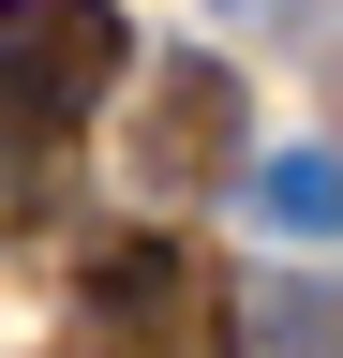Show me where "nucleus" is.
Returning a JSON list of instances; mask_svg holds the SVG:
<instances>
[{
	"label": "nucleus",
	"instance_id": "f257e3e1",
	"mask_svg": "<svg viewBox=\"0 0 343 358\" xmlns=\"http://www.w3.org/2000/svg\"><path fill=\"white\" fill-rule=\"evenodd\" d=\"M119 90V0H0V120L60 134Z\"/></svg>",
	"mask_w": 343,
	"mask_h": 358
},
{
	"label": "nucleus",
	"instance_id": "f03ea898",
	"mask_svg": "<svg viewBox=\"0 0 343 358\" xmlns=\"http://www.w3.org/2000/svg\"><path fill=\"white\" fill-rule=\"evenodd\" d=\"M75 329H90L105 358H194V268H180V239H119V254H90Z\"/></svg>",
	"mask_w": 343,
	"mask_h": 358
},
{
	"label": "nucleus",
	"instance_id": "7ed1b4c3",
	"mask_svg": "<svg viewBox=\"0 0 343 358\" xmlns=\"http://www.w3.org/2000/svg\"><path fill=\"white\" fill-rule=\"evenodd\" d=\"M239 90H224V60H164L149 75V120H135V179L149 194H194V179H224L239 164Z\"/></svg>",
	"mask_w": 343,
	"mask_h": 358
},
{
	"label": "nucleus",
	"instance_id": "20e7f679",
	"mask_svg": "<svg viewBox=\"0 0 343 358\" xmlns=\"http://www.w3.org/2000/svg\"><path fill=\"white\" fill-rule=\"evenodd\" d=\"M254 224L269 239H328L343 224V150H269L254 164Z\"/></svg>",
	"mask_w": 343,
	"mask_h": 358
},
{
	"label": "nucleus",
	"instance_id": "39448f33",
	"mask_svg": "<svg viewBox=\"0 0 343 358\" xmlns=\"http://www.w3.org/2000/svg\"><path fill=\"white\" fill-rule=\"evenodd\" d=\"M15 194H30V150H0V209H15Z\"/></svg>",
	"mask_w": 343,
	"mask_h": 358
}]
</instances>
